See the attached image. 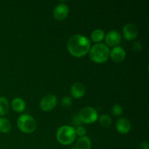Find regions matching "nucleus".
<instances>
[{"mask_svg":"<svg viewBox=\"0 0 149 149\" xmlns=\"http://www.w3.org/2000/svg\"><path fill=\"white\" fill-rule=\"evenodd\" d=\"M68 52L75 57H82L88 53L90 49V41L81 34L71 36L67 42Z\"/></svg>","mask_w":149,"mask_h":149,"instance_id":"nucleus-1","label":"nucleus"},{"mask_svg":"<svg viewBox=\"0 0 149 149\" xmlns=\"http://www.w3.org/2000/svg\"><path fill=\"white\" fill-rule=\"evenodd\" d=\"M90 59L97 63L106 62L110 56V49L106 45L97 43L91 47L89 50Z\"/></svg>","mask_w":149,"mask_h":149,"instance_id":"nucleus-2","label":"nucleus"},{"mask_svg":"<svg viewBox=\"0 0 149 149\" xmlns=\"http://www.w3.org/2000/svg\"><path fill=\"white\" fill-rule=\"evenodd\" d=\"M77 134H76L75 128L68 125H63L58 128L57 131L56 137L57 140L60 143L63 145H70L75 140Z\"/></svg>","mask_w":149,"mask_h":149,"instance_id":"nucleus-3","label":"nucleus"},{"mask_svg":"<svg viewBox=\"0 0 149 149\" xmlns=\"http://www.w3.org/2000/svg\"><path fill=\"white\" fill-rule=\"evenodd\" d=\"M17 125L19 130L26 133H31L36 129V122L31 116L29 114H23L18 117Z\"/></svg>","mask_w":149,"mask_h":149,"instance_id":"nucleus-4","label":"nucleus"},{"mask_svg":"<svg viewBox=\"0 0 149 149\" xmlns=\"http://www.w3.org/2000/svg\"><path fill=\"white\" fill-rule=\"evenodd\" d=\"M81 122L85 124L94 123L98 119L97 112L94 108L87 106L81 109L78 114Z\"/></svg>","mask_w":149,"mask_h":149,"instance_id":"nucleus-5","label":"nucleus"},{"mask_svg":"<svg viewBox=\"0 0 149 149\" xmlns=\"http://www.w3.org/2000/svg\"><path fill=\"white\" fill-rule=\"evenodd\" d=\"M58 99L55 95L52 94L47 95L44 96L40 100V108L44 111H49L56 106Z\"/></svg>","mask_w":149,"mask_h":149,"instance_id":"nucleus-6","label":"nucleus"},{"mask_svg":"<svg viewBox=\"0 0 149 149\" xmlns=\"http://www.w3.org/2000/svg\"><path fill=\"white\" fill-rule=\"evenodd\" d=\"M122 32H123L124 37H125V39H127V40H133L137 37L138 34V27L133 23H126L124 26Z\"/></svg>","mask_w":149,"mask_h":149,"instance_id":"nucleus-7","label":"nucleus"},{"mask_svg":"<svg viewBox=\"0 0 149 149\" xmlns=\"http://www.w3.org/2000/svg\"><path fill=\"white\" fill-rule=\"evenodd\" d=\"M69 13V8L68 5L64 2H61L54 8L53 15L56 20H64L68 16Z\"/></svg>","mask_w":149,"mask_h":149,"instance_id":"nucleus-8","label":"nucleus"},{"mask_svg":"<svg viewBox=\"0 0 149 149\" xmlns=\"http://www.w3.org/2000/svg\"><path fill=\"white\" fill-rule=\"evenodd\" d=\"M121 35L119 32L116 30H111L106 35V42L107 46L116 47L121 42Z\"/></svg>","mask_w":149,"mask_h":149,"instance_id":"nucleus-9","label":"nucleus"},{"mask_svg":"<svg viewBox=\"0 0 149 149\" xmlns=\"http://www.w3.org/2000/svg\"><path fill=\"white\" fill-rule=\"evenodd\" d=\"M110 56L112 61L116 63L122 62L126 57V52L123 47L120 46H116L112 48L111 50L110 51Z\"/></svg>","mask_w":149,"mask_h":149,"instance_id":"nucleus-10","label":"nucleus"},{"mask_svg":"<svg viewBox=\"0 0 149 149\" xmlns=\"http://www.w3.org/2000/svg\"><path fill=\"white\" fill-rule=\"evenodd\" d=\"M118 132L121 134H127L131 130V123L127 118L122 117L118 119L116 124Z\"/></svg>","mask_w":149,"mask_h":149,"instance_id":"nucleus-11","label":"nucleus"},{"mask_svg":"<svg viewBox=\"0 0 149 149\" xmlns=\"http://www.w3.org/2000/svg\"><path fill=\"white\" fill-rule=\"evenodd\" d=\"M85 94V86L81 82L77 81L71 87V95L74 98H80Z\"/></svg>","mask_w":149,"mask_h":149,"instance_id":"nucleus-12","label":"nucleus"},{"mask_svg":"<svg viewBox=\"0 0 149 149\" xmlns=\"http://www.w3.org/2000/svg\"><path fill=\"white\" fill-rule=\"evenodd\" d=\"M92 146L91 141L89 138V137L84 136L80 137L77 141L76 144L75 148L72 149H90Z\"/></svg>","mask_w":149,"mask_h":149,"instance_id":"nucleus-13","label":"nucleus"},{"mask_svg":"<svg viewBox=\"0 0 149 149\" xmlns=\"http://www.w3.org/2000/svg\"><path fill=\"white\" fill-rule=\"evenodd\" d=\"M12 108L16 112H22L26 109V103L23 99L20 97H15L12 100Z\"/></svg>","mask_w":149,"mask_h":149,"instance_id":"nucleus-14","label":"nucleus"},{"mask_svg":"<svg viewBox=\"0 0 149 149\" xmlns=\"http://www.w3.org/2000/svg\"><path fill=\"white\" fill-rule=\"evenodd\" d=\"M12 128L11 122L4 117H0V132L2 133H7Z\"/></svg>","mask_w":149,"mask_h":149,"instance_id":"nucleus-15","label":"nucleus"},{"mask_svg":"<svg viewBox=\"0 0 149 149\" xmlns=\"http://www.w3.org/2000/svg\"><path fill=\"white\" fill-rule=\"evenodd\" d=\"M105 36L104 31H103L102 29H95L91 33V39L94 42H101L102 40L103 39Z\"/></svg>","mask_w":149,"mask_h":149,"instance_id":"nucleus-16","label":"nucleus"},{"mask_svg":"<svg viewBox=\"0 0 149 149\" xmlns=\"http://www.w3.org/2000/svg\"><path fill=\"white\" fill-rule=\"evenodd\" d=\"M9 103L6 97H0V116H4L8 113Z\"/></svg>","mask_w":149,"mask_h":149,"instance_id":"nucleus-17","label":"nucleus"},{"mask_svg":"<svg viewBox=\"0 0 149 149\" xmlns=\"http://www.w3.org/2000/svg\"><path fill=\"white\" fill-rule=\"evenodd\" d=\"M111 118L106 113L101 114L99 117V123L103 127H108L111 125Z\"/></svg>","mask_w":149,"mask_h":149,"instance_id":"nucleus-18","label":"nucleus"},{"mask_svg":"<svg viewBox=\"0 0 149 149\" xmlns=\"http://www.w3.org/2000/svg\"><path fill=\"white\" fill-rule=\"evenodd\" d=\"M111 112L112 113H113V115L118 116L122 115V112H123V109H122V107L120 106V105L115 104L112 106Z\"/></svg>","mask_w":149,"mask_h":149,"instance_id":"nucleus-19","label":"nucleus"},{"mask_svg":"<svg viewBox=\"0 0 149 149\" xmlns=\"http://www.w3.org/2000/svg\"><path fill=\"white\" fill-rule=\"evenodd\" d=\"M72 98L69 96H65L62 98L61 100V105H62L63 107L65 108H69L71 107V105H72Z\"/></svg>","mask_w":149,"mask_h":149,"instance_id":"nucleus-20","label":"nucleus"},{"mask_svg":"<svg viewBox=\"0 0 149 149\" xmlns=\"http://www.w3.org/2000/svg\"><path fill=\"white\" fill-rule=\"evenodd\" d=\"M75 130H76V134L78 135L80 137L84 136L86 134V132H87V131H86V129L83 126L77 127V129H75Z\"/></svg>","mask_w":149,"mask_h":149,"instance_id":"nucleus-21","label":"nucleus"},{"mask_svg":"<svg viewBox=\"0 0 149 149\" xmlns=\"http://www.w3.org/2000/svg\"><path fill=\"white\" fill-rule=\"evenodd\" d=\"M132 48H133V50L135 51V52H140V51L142 50L143 49V45L141 44V42L139 41H136L133 43V45H132Z\"/></svg>","mask_w":149,"mask_h":149,"instance_id":"nucleus-22","label":"nucleus"},{"mask_svg":"<svg viewBox=\"0 0 149 149\" xmlns=\"http://www.w3.org/2000/svg\"><path fill=\"white\" fill-rule=\"evenodd\" d=\"M71 122H72V124L74 125H75V126H81V120H80L79 117L78 115H74V116H72V119H71Z\"/></svg>","mask_w":149,"mask_h":149,"instance_id":"nucleus-23","label":"nucleus"},{"mask_svg":"<svg viewBox=\"0 0 149 149\" xmlns=\"http://www.w3.org/2000/svg\"><path fill=\"white\" fill-rule=\"evenodd\" d=\"M141 149H149V143L148 141H144L140 146Z\"/></svg>","mask_w":149,"mask_h":149,"instance_id":"nucleus-24","label":"nucleus"}]
</instances>
